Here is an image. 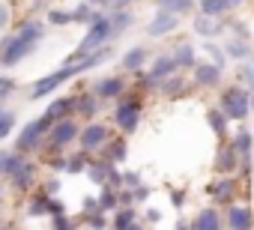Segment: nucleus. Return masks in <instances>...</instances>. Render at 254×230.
I'll return each instance as SVG.
<instances>
[{
	"label": "nucleus",
	"instance_id": "f257e3e1",
	"mask_svg": "<svg viewBox=\"0 0 254 230\" xmlns=\"http://www.w3.org/2000/svg\"><path fill=\"white\" fill-rule=\"evenodd\" d=\"M39 36H42V27H39V24H24L21 33H15L12 39L3 42V54H0V63H3V66H15V63H21V60L36 48Z\"/></svg>",
	"mask_w": 254,
	"mask_h": 230
},
{
	"label": "nucleus",
	"instance_id": "f03ea898",
	"mask_svg": "<svg viewBox=\"0 0 254 230\" xmlns=\"http://www.w3.org/2000/svg\"><path fill=\"white\" fill-rule=\"evenodd\" d=\"M108 36H111V18H105V15H96V18L90 21V33L84 36V42H81V48H78L75 60H81L84 54H90V51L102 48V42H108Z\"/></svg>",
	"mask_w": 254,
	"mask_h": 230
},
{
	"label": "nucleus",
	"instance_id": "7ed1b4c3",
	"mask_svg": "<svg viewBox=\"0 0 254 230\" xmlns=\"http://www.w3.org/2000/svg\"><path fill=\"white\" fill-rule=\"evenodd\" d=\"M221 111L227 120H245L248 117V90L245 87H230L221 96Z\"/></svg>",
	"mask_w": 254,
	"mask_h": 230
},
{
	"label": "nucleus",
	"instance_id": "20e7f679",
	"mask_svg": "<svg viewBox=\"0 0 254 230\" xmlns=\"http://www.w3.org/2000/svg\"><path fill=\"white\" fill-rule=\"evenodd\" d=\"M78 123L75 120H69V117H63V120H54L51 123V129H48V138H51V147H66V144H72L75 138H78Z\"/></svg>",
	"mask_w": 254,
	"mask_h": 230
},
{
	"label": "nucleus",
	"instance_id": "39448f33",
	"mask_svg": "<svg viewBox=\"0 0 254 230\" xmlns=\"http://www.w3.org/2000/svg\"><path fill=\"white\" fill-rule=\"evenodd\" d=\"M51 129V123H45V120H39V123H30V126H24V132H21V138H18V153H27V150H36L39 147V141H42V135Z\"/></svg>",
	"mask_w": 254,
	"mask_h": 230
},
{
	"label": "nucleus",
	"instance_id": "423d86ee",
	"mask_svg": "<svg viewBox=\"0 0 254 230\" xmlns=\"http://www.w3.org/2000/svg\"><path fill=\"white\" fill-rule=\"evenodd\" d=\"M114 120H117V126H120L123 132H135V129H138V123H141V108H138L135 102H126V105H120V108H117Z\"/></svg>",
	"mask_w": 254,
	"mask_h": 230
},
{
	"label": "nucleus",
	"instance_id": "0eeeda50",
	"mask_svg": "<svg viewBox=\"0 0 254 230\" xmlns=\"http://www.w3.org/2000/svg\"><path fill=\"white\" fill-rule=\"evenodd\" d=\"M180 27V18H177V12H168V9H159V15L147 24V33L150 36H165V33H171V30H177Z\"/></svg>",
	"mask_w": 254,
	"mask_h": 230
},
{
	"label": "nucleus",
	"instance_id": "6e6552de",
	"mask_svg": "<svg viewBox=\"0 0 254 230\" xmlns=\"http://www.w3.org/2000/svg\"><path fill=\"white\" fill-rule=\"evenodd\" d=\"M78 141H81L84 150H99V147L108 144V129H105L102 123H93V126H87L84 132H78Z\"/></svg>",
	"mask_w": 254,
	"mask_h": 230
},
{
	"label": "nucleus",
	"instance_id": "1a4fd4ad",
	"mask_svg": "<svg viewBox=\"0 0 254 230\" xmlns=\"http://www.w3.org/2000/svg\"><path fill=\"white\" fill-rule=\"evenodd\" d=\"M177 72V63H174V57L171 54H162L156 63H153V69H150V84H159V81H165V78H171Z\"/></svg>",
	"mask_w": 254,
	"mask_h": 230
},
{
	"label": "nucleus",
	"instance_id": "9d476101",
	"mask_svg": "<svg viewBox=\"0 0 254 230\" xmlns=\"http://www.w3.org/2000/svg\"><path fill=\"white\" fill-rule=\"evenodd\" d=\"M221 81V69L215 66V63H200V66H194V84H200V87H215Z\"/></svg>",
	"mask_w": 254,
	"mask_h": 230
},
{
	"label": "nucleus",
	"instance_id": "9b49d317",
	"mask_svg": "<svg viewBox=\"0 0 254 230\" xmlns=\"http://www.w3.org/2000/svg\"><path fill=\"white\" fill-rule=\"evenodd\" d=\"M242 3V0H200V9L203 15H221L227 9H236Z\"/></svg>",
	"mask_w": 254,
	"mask_h": 230
},
{
	"label": "nucleus",
	"instance_id": "f8f14e48",
	"mask_svg": "<svg viewBox=\"0 0 254 230\" xmlns=\"http://www.w3.org/2000/svg\"><path fill=\"white\" fill-rule=\"evenodd\" d=\"M254 224V215L248 206H233L227 212V227H251Z\"/></svg>",
	"mask_w": 254,
	"mask_h": 230
},
{
	"label": "nucleus",
	"instance_id": "ddd939ff",
	"mask_svg": "<svg viewBox=\"0 0 254 230\" xmlns=\"http://www.w3.org/2000/svg\"><path fill=\"white\" fill-rule=\"evenodd\" d=\"M72 108H75V99H60V102H54V105H51V108L45 111V117H42V120H45V123L63 120V117H66V114H69Z\"/></svg>",
	"mask_w": 254,
	"mask_h": 230
},
{
	"label": "nucleus",
	"instance_id": "4468645a",
	"mask_svg": "<svg viewBox=\"0 0 254 230\" xmlns=\"http://www.w3.org/2000/svg\"><path fill=\"white\" fill-rule=\"evenodd\" d=\"M221 27H224V21H215V15H200V18H194V30H197L200 36H215V33H221Z\"/></svg>",
	"mask_w": 254,
	"mask_h": 230
},
{
	"label": "nucleus",
	"instance_id": "2eb2a0df",
	"mask_svg": "<svg viewBox=\"0 0 254 230\" xmlns=\"http://www.w3.org/2000/svg\"><path fill=\"white\" fill-rule=\"evenodd\" d=\"M171 57H174L177 69H189V66H194V48H191V42H183Z\"/></svg>",
	"mask_w": 254,
	"mask_h": 230
},
{
	"label": "nucleus",
	"instance_id": "dca6fc26",
	"mask_svg": "<svg viewBox=\"0 0 254 230\" xmlns=\"http://www.w3.org/2000/svg\"><path fill=\"white\" fill-rule=\"evenodd\" d=\"M120 93H123V81L120 78H105V81L96 84V96H102V99H114Z\"/></svg>",
	"mask_w": 254,
	"mask_h": 230
},
{
	"label": "nucleus",
	"instance_id": "f3484780",
	"mask_svg": "<svg viewBox=\"0 0 254 230\" xmlns=\"http://www.w3.org/2000/svg\"><path fill=\"white\" fill-rule=\"evenodd\" d=\"M144 60H147V48H132V51H126V54H123V69L135 72V69L144 66Z\"/></svg>",
	"mask_w": 254,
	"mask_h": 230
},
{
	"label": "nucleus",
	"instance_id": "a211bd4d",
	"mask_svg": "<svg viewBox=\"0 0 254 230\" xmlns=\"http://www.w3.org/2000/svg\"><path fill=\"white\" fill-rule=\"evenodd\" d=\"M33 173H36V168H33L30 162H24V165H21L15 173H9V176H12V182H15V185L24 191V188H30V182H33Z\"/></svg>",
	"mask_w": 254,
	"mask_h": 230
},
{
	"label": "nucleus",
	"instance_id": "6ab92c4d",
	"mask_svg": "<svg viewBox=\"0 0 254 230\" xmlns=\"http://www.w3.org/2000/svg\"><path fill=\"white\" fill-rule=\"evenodd\" d=\"M194 227L197 230H215V227H221V218L215 209H200V215L194 218Z\"/></svg>",
	"mask_w": 254,
	"mask_h": 230
},
{
	"label": "nucleus",
	"instance_id": "aec40b11",
	"mask_svg": "<svg viewBox=\"0 0 254 230\" xmlns=\"http://www.w3.org/2000/svg\"><path fill=\"white\" fill-rule=\"evenodd\" d=\"M209 191H212V197H215V200H221V203H224V200H230V197H233L236 182H233V179H221V182H215Z\"/></svg>",
	"mask_w": 254,
	"mask_h": 230
},
{
	"label": "nucleus",
	"instance_id": "412c9836",
	"mask_svg": "<svg viewBox=\"0 0 254 230\" xmlns=\"http://www.w3.org/2000/svg\"><path fill=\"white\" fill-rule=\"evenodd\" d=\"M159 9H168V12H191L194 9V0H159Z\"/></svg>",
	"mask_w": 254,
	"mask_h": 230
},
{
	"label": "nucleus",
	"instance_id": "4be33fe9",
	"mask_svg": "<svg viewBox=\"0 0 254 230\" xmlns=\"http://www.w3.org/2000/svg\"><path fill=\"white\" fill-rule=\"evenodd\" d=\"M96 15H99V12H93V6H90V3H84V6H78L75 12H69V18H72V21H81V24H90Z\"/></svg>",
	"mask_w": 254,
	"mask_h": 230
},
{
	"label": "nucleus",
	"instance_id": "5701e85b",
	"mask_svg": "<svg viewBox=\"0 0 254 230\" xmlns=\"http://www.w3.org/2000/svg\"><path fill=\"white\" fill-rule=\"evenodd\" d=\"M15 126V111H0V141H3Z\"/></svg>",
	"mask_w": 254,
	"mask_h": 230
},
{
	"label": "nucleus",
	"instance_id": "b1692460",
	"mask_svg": "<svg viewBox=\"0 0 254 230\" xmlns=\"http://www.w3.org/2000/svg\"><path fill=\"white\" fill-rule=\"evenodd\" d=\"M135 209H120L117 218H114V227H135Z\"/></svg>",
	"mask_w": 254,
	"mask_h": 230
},
{
	"label": "nucleus",
	"instance_id": "393cba45",
	"mask_svg": "<svg viewBox=\"0 0 254 230\" xmlns=\"http://www.w3.org/2000/svg\"><path fill=\"white\" fill-rule=\"evenodd\" d=\"M236 159H239L236 150H224V153L218 156V171H233V168H236Z\"/></svg>",
	"mask_w": 254,
	"mask_h": 230
},
{
	"label": "nucleus",
	"instance_id": "a878e982",
	"mask_svg": "<svg viewBox=\"0 0 254 230\" xmlns=\"http://www.w3.org/2000/svg\"><path fill=\"white\" fill-rule=\"evenodd\" d=\"M227 54H230V57H236V60H242V57H248V54H251V48H248L245 42H239V39H236V42H227Z\"/></svg>",
	"mask_w": 254,
	"mask_h": 230
},
{
	"label": "nucleus",
	"instance_id": "bb28decb",
	"mask_svg": "<svg viewBox=\"0 0 254 230\" xmlns=\"http://www.w3.org/2000/svg\"><path fill=\"white\" fill-rule=\"evenodd\" d=\"M129 24H132V15L129 12H120V15L111 18V33H120V30H126Z\"/></svg>",
	"mask_w": 254,
	"mask_h": 230
},
{
	"label": "nucleus",
	"instance_id": "cd10ccee",
	"mask_svg": "<svg viewBox=\"0 0 254 230\" xmlns=\"http://www.w3.org/2000/svg\"><path fill=\"white\" fill-rule=\"evenodd\" d=\"M224 120H227V117H224V111H215V108L209 111V126H212L218 135H224V126H227Z\"/></svg>",
	"mask_w": 254,
	"mask_h": 230
},
{
	"label": "nucleus",
	"instance_id": "c85d7f7f",
	"mask_svg": "<svg viewBox=\"0 0 254 230\" xmlns=\"http://www.w3.org/2000/svg\"><path fill=\"white\" fill-rule=\"evenodd\" d=\"M108 171H111V162H105V165H96V168H90V176H93L96 182H102V179L108 176Z\"/></svg>",
	"mask_w": 254,
	"mask_h": 230
},
{
	"label": "nucleus",
	"instance_id": "c756f323",
	"mask_svg": "<svg viewBox=\"0 0 254 230\" xmlns=\"http://www.w3.org/2000/svg\"><path fill=\"white\" fill-rule=\"evenodd\" d=\"M203 48H206V51H209V54H212V60H215V66H218V69H221V66H224V54H221V51H218V48H215V45H212V42H206V45H203Z\"/></svg>",
	"mask_w": 254,
	"mask_h": 230
},
{
	"label": "nucleus",
	"instance_id": "7c9ffc66",
	"mask_svg": "<svg viewBox=\"0 0 254 230\" xmlns=\"http://www.w3.org/2000/svg\"><path fill=\"white\" fill-rule=\"evenodd\" d=\"M180 87H183V81H180V78H171V81L165 78V84H162V90H165V93H180Z\"/></svg>",
	"mask_w": 254,
	"mask_h": 230
},
{
	"label": "nucleus",
	"instance_id": "2f4dec72",
	"mask_svg": "<svg viewBox=\"0 0 254 230\" xmlns=\"http://www.w3.org/2000/svg\"><path fill=\"white\" fill-rule=\"evenodd\" d=\"M81 114H84V117H93V114H96V102L93 99H81Z\"/></svg>",
	"mask_w": 254,
	"mask_h": 230
},
{
	"label": "nucleus",
	"instance_id": "473e14b6",
	"mask_svg": "<svg viewBox=\"0 0 254 230\" xmlns=\"http://www.w3.org/2000/svg\"><path fill=\"white\" fill-rule=\"evenodd\" d=\"M51 21H54V24H69L72 18H69V12H57V9H54V12H51Z\"/></svg>",
	"mask_w": 254,
	"mask_h": 230
},
{
	"label": "nucleus",
	"instance_id": "72a5a7b5",
	"mask_svg": "<svg viewBox=\"0 0 254 230\" xmlns=\"http://www.w3.org/2000/svg\"><path fill=\"white\" fill-rule=\"evenodd\" d=\"M99 203H102V209H111V206H114V203H117V200H114V194H111V191H105V194H102V200H99Z\"/></svg>",
	"mask_w": 254,
	"mask_h": 230
},
{
	"label": "nucleus",
	"instance_id": "f704fd0d",
	"mask_svg": "<svg viewBox=\"0 0 254 230\" xmlns=\"http://www.w3.org/2000/svg\"><path fill=\"white\" fill-rule=\"evenodd\" d=\"M6 21H9V9H6L3 3H0V30L6 27Z\"/></svg>",
	"mask_w": 254,
	"mask_h": 230
},
{
	"label": "nucleus",
	"instance_id": "c9c22d12",
	"mask_svg": "<svg viewBox=\"0 0 254 230\" xmlns=\"http://www.w3.org/2000/svg\"><path fill=\"white\" fill-rule=\"evenodd\" d=\"M15 87V81H6V78H0V93H9Z\"/></svg>",
	"mask_w": 254,
	"mask_h": 230
},
{
	"label": "nucleus",
	"instance_id": "e433bc0d",
	"mask_svg": "<svg viewBox=\"0 0 254 230\" xmlns=\"http://www.w3.org/2000/svg\"><path fill=\"white\" fill-rule=\"evenodd\" d=\"M66 168H69V171H72V173H78V171H81V168H84V165H81V159H72V165H66Z\"/></svg>",
	"mask_w": 254,
	"mask_h": 230
},
{
	"label": "nucleus",
	"instance_id": "4c0bfd02",
	"mask_svg": "<svg viewBox=\"0 0 254 230\" xmlns=\"http://www.w3.org/2000/svg\"><path fill=\"white\" fill-rule=\"evenodd\" d=\"M6 156H9V153H3V150H0V173H3V165H6Z\"/></svg>",
	"mask_w": 254,
	"mask_h": 230
},
{
	"label": "nucleus",
	"instance_id": "58836bf2",
	"mask_svg": "<svg viewBox=\"0 0 254 230\" xmlns=\"http://www.w3.org/2000/svg\"><path fill=\"white\" fill-rule=\"evenodd\" d=\"M248 114H254V96H248Z\"/></svg>",
	"mask_w": 254,
	"mask_h": 230
},
{
	"label": "nucleus",
	"instance_id": "ea45409f",
	"mask_svg": "<svg viewBox=\"0 0 254 230\" xmlns=\"http://www.w3.org/2000/svg\"><path fill=\"white\" fill-rule=\"evenodd\" d=\"M93 3H105V0H93Z\"/></svg>",
	"mask_w": 254,
	"mask_h": 230
},
{
	"label": "nucleus",
	"instance_id": "a19ab883",
	"mask_svg": "<svg viewBox=\"0 0 254 230\" xmlns=\"http://www.w3.org/2000/svg\"><path fill=\"white\" fill-rule=\"evenodd\" d=\"M251 66H254V54H251Z\"/></svg>",
	"mask_w": 254,
	"mask_h": 230
},
{
	"label": "nucleus",
	"instance_id": "79ce46f5",
	"mask_svg": "<svg viewBox=\"0 0 254 230\" xmlns=\"http://www.w3.org/2000/svg\"><path fill=\"white\" fill-rule=\"evenodd\" d=\"M117 3H126V0H117Z\"/></svg>",
	"mask_w": 254,
	"mask_h": 230
}]
</instances>
